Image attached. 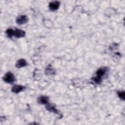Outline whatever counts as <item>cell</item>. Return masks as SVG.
<instances>
[{
  "label": "cell",
  "mask_w": 125,
  "mask_h": 125,
  "mask_svg": "<svg viewBox=\"0 0 125 125\" xmlns=\"http://www.w3.org/2000/svg\"><path fill=\"white\" fill-rule=\"evenodd\" d=\"M106 67H102L99 68L96 73V76L93 78L92 80L97 84H100L101 83L102 78L104 75L106 71Z\"/></svg>",
  "instance_id": "obj_1"
},
{
  "label": "cell",
  "mask_w": 125,
  "mask_h": 125,
  "mask_svg": "<svg viewBox=\"0 0 125 125\" xmlns=\"http://www.w3.org/2000/svg\"><path fill=\"white\" fill-rule=\"evenodd\" d=\"M3 80L5 82L7 83H12L15 81V78L14 74L12 73L8 72L6 73L3 76Z\"/></svg>",
  "instance_id": "obj_2"
},
{
  "label": "cell",
  "mask_w": 125,
  "mask_h": 125,
  "mask_svg": "<svg viewBox=\"0 0 125 125\" xmlns=\"http://www.w3.org/2000/svg\"><path fill=\"white\" fill-rule=\"evenodd\" d=\"M28 21V18L26 15H20L17 17L16 22L18 24H23L26 23Z\"/></svg>",
  "instance_id": "obj_3"
},
{
  "label": "cell",
  "mask_w": 125,
  "mask_h": 125,
  "mask_svg": "<svg viewBox=\"0 0 125 125\" xmlns=\"http://www.w3.org/2000/svg\"><path fill=\"white\" fill-rule=\"evenodd\" d=\"M60 6V2L58 1H55L50 2L49 4V7L51 11H56L57 10Z\"/></svg>",
  "instance_id": "obj_4"
},
{
  "label": "cell",
  "mask_w": 125,
  "mask_h": 125,
  "mask_svg": "<svg viewBox=\"0 0 125 125\" xmlns=\"http://www.w3.org/2000/svg\"><path fill=\"white\" fill-rule=\"evenodd\" d=\"M25 33L23 30H22L21 29H16L15 30H14V35L15 37L18 38H22L25 36Z\"/></svg>",
  "instance_id": "obj_5"
},
{
  "label": "cell",
  "mask_w": 125,
  "mask_h": 125,
  "mask_svg": "<svg viewBox=\"0 0 125 125\" xmlns=\"http://www.w3.org/2000/svg\"><path fill=\"white\" fill-rule=\"evenodd\" d=\"M25 87L21 85H14L12 88V91L15 93H18L22 91Z\"/></svg>",
  "instance_id": "obj_6"
},
{
  "label": "cell",
  "mask_w": 125,
  "mask_h": 125,
  "mask_svg": "<svg viewBox=\"0 0 125 125\" xmlns=\"http://www.w3.org/2000/svg\"><path fill=\"white\" fill-rule=\"evenodd\" d=\"M46 108L50 112H53L56 114H59V111L57 109V108L54 105H52L51 104H47L46 106Z\"/></svg>",
  "instance_id": "obj_7"
},
{
  "label": "cell",
  "mask_w": 125,
  "mask_h": 125,
  "mask_svg": "<svg viewBox=\"0 0 125 125\" xmlns=\"http://www.w3.org/2000/svg\"><path fill=\"white\" fill-rule=\"evenodd\" d=\"M38 101L39 103L42 104H47L48 102V97L45 96H41L39 97Z\"/></svg>",
  "instance_id": "obj_8"
},
{
  "label": "cell",
  "mask_w": 125,
  "mask_h": 125,
  "mask_svg": "<svg viewBox=\"0 0 125 125\" xmlns=\"http://www.w3.org/2000/svg\"><path fill=\"white\" fill-rule=\"evenodd\" d=\"M27 65L26 61L24 59H20L18 60L16 63V66L17 68H21Z\"/></svg>",
  "instance_id": "obj_9"
},
{
  "label": "cell",
  "mask_w": 125,
  "mask_h": 125,
  "mask_svg": "<svg viewBox=\"0 0 125 125\" xmlns=\"http://www.w3.org/2000/svg\"><path fill=\"white\" fill-rule=\"evenodd\" d=\"M45 73L47 75H51V74H54L55 73V70L52 67L51 65H48L45 69Z\"/></svg>",
  "instance_id": "obj_10"
},
{
  "label": "cell",
  "mask_w": 125,
  "mask_h": 125,
  "mask_svg": "<svg viewBox=\"0 0 125 125\" xmlns=\"http://www.w3.org/2000/svg\"><path fill=\"white\" fill-rule=\"evenodd\" d=\"M14 30L11 28H9L6 31V34L9 38H11L13 35H14Z\"/></svg>",
  "instance_id": "obj_11"
},
{
  "label": "cell",
  "mask_w": 125,
  "mask_h": 125,
  "mask_svg": "<svg viewBox=\"0 0 125 125\" xmlns=\"http://www.w3.org/2000/svg\"><path fill=\"white\" fill-rule=\"evenodd\" d=\"M119 97L122 100H125V91H118L117 92Z\"/></svg>",
  "instance_id": "obj_12"
}]
</instances>
